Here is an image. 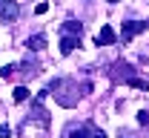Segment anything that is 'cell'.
<instances>
[{"instance_id": "1", "label": "cell", "mask_w": 149, "mask_h": 138, "mask_svg": "<svg viewBox=\"0 0 149 138\" xmlns=\"http://www.w3.org/2000/svg\"><path fill=\"white\" fill-rule=\"evenodd\" d=\"M146 26H149V23H143V20H126V23H123V32H120V38H123V40H132L135 35H141Z\"/></svg>"}, {"instance_id": "2", "label": "cell", "mask_w": 149, "mask_h": 138, "mask_svg": "<svg viewBox=\"0 0 149 138\" xmlns=\"http://www.w3.org/2000/svg\"><path fill=\"white\" fill-rule=\"evenodd\" d=\"M112 69H115V72H112V81H126V83H129V81L135 78V75H132L135 69H132L129 63H123V60H118V63H115Z\"/></svg>"}, {"instance_id": "3", "label": "cell", "mask_w": 149, "mask_h": 138, "mask_svg": "<svg viewBox=\"0 0 149 138\" xmlns=\"http://www.w3.org/2000/svg\"><path fill=\"white\" fill-rule=\"evenodd\" d=\"M17 18H20V6L15 3V0H6V3L0 6V20L9 23V20H17Z\"/></svg>"}, {"instance_id": "4", "label": "cell", "mask_w": 149, "mask_h": 138, "mask_svg": "<svg viewBox=\"0 0 149 138\" xmlns=\"http://www.w3.org/2000/svg\"><path fill=\"white\" fill-rule=\"evenodd\" d=\"M118 40V35H115V29L112 26H100V32H97V38H95V43L97 46H112Z\"/></svg>"}, {"instance_id": "5", "label": "cell", "mask_w": 149, "mask_h": 138, "mask_svg": "<svg viewBox=\"0 0 149 138\" xmlns=\"http://www.w3.org/2000/svg\"><path fill=\"white\" fill-rule=\"evenodd\" d=\"M74 49H80V38H74V35H63V40H60V52H63V55H72Z\"/></svg>"}, {"instance_id": "6", "label": "cell", "mask_w": 149, "mask_h": 138, "mask_svg": "<svg viewBox=\"0 0 149 138\" xmlns=\"http://www.w3.org/2000/svg\"><path fill=\"white\" fill-rule=\"evenodd\" d=\"M40 104H43V101L37 98V101H35V118H37V124H40V127H49V112H46Z\"/></svg>"}, {"instance_id": "7", "label": "cell", "mask_w": 149, "mask_h": 138, "mask_svg": "<svg viewBox=\"0 0 149 138\" xmlns=\"http://www.w3.org/2000/svg\"><path fill=\"white\" fill-rule=\"evenodd\" d=\"M80 32H83L80 23H74V20H66V23H63V35H74V38H80Z\"/></svg>"}, {"instance_id": "8", "label": "cell", "mask_w": 149, "mask_h": 138, "mask_svg": "<svg viewBox=\"0 0 149 138\" xmlns=\"http://www.w3.org/2000/svg\"><path fill=\"white\" fill-rule=\"evenodd\" d=\"M46 46V35H35V38H29V49H43Z\"/></svg>"}, {"instance_id": "9", "label": "cell", "mask_w": 149, "mask_h": 138, "mask_svg": "<svg viewBox=\"0 0 149 138\" xmlns=\"http://www.w3.org/2000/svg\"><path fill=\"white\" fill-rule=\"evenodd\" d=\"M26 98H29V89H26V86H17V89H15V101L20 104V101H26Z\"/></svg>"}, {"instance_id": "10", "label": "cell", "mask_w": 149, "mask_h": 138, "mask_svg": "<svg viewBox=\"0 0 149 138\" xmlns=\"http://www.w3.org/2000/svg\"><path fill=\"white\" fill-rule=\"evenodd\" d=\"M129 83L135 86V89H149V81H141V78H132Z\"/></svg>"}, {"instance_id": "11", "label": "cell", "mask_w": 149, "mask_h": 138, "mask_svg": "<svg viewBox=\"0 0 149 138\" xmlns=\"http://www.w3.org/2000/svg\"><path fill=\"white\" fill-rule=\"evenodd\" d=\"M69 138H89V130H83V127H80V130H72Z\"/></svg>"}, {"instance_id": "12", "label": "cell", "mask_w": 149, "mask_h": 138, "mask_svg": "<svg viewBox=\"0 0 149 138\" xmlns=\"http://www.w3.org/2000/svg\"><path fill=\"white\" fill-rule=\"evenodd\" d=\"M15 69H17V66H12V63H9V66H3V69H0V78H9V75H15Z\"/></svg>"}, {"instance_id": "13", "label": "cell", "mask_w": 149, "mask_h": 138, "mask_svg": "<svg viewBox=\"0 0 149 138\" xmlns=\"http://www.w3.org/2000/svg\"><path fill=\"white\" fill-rule=\"evenodd\" d=\"M12 135V130H9V124H0V138H9Z\"/></svg>"}, {"instance_id": "14", "label": "cell", "mask_w": 149, "mask_h": 138, "mask_svg": "<svg viewBox=\"0 0 149 138\" xmlns=\"http://www.w3.org/2000/svg\"><path fill=\"white\" fill-rule=\"evenodd\" d=\"M138 121H141L143 127H146V124H149V112H146V109H143V112H138Z\"/></svg>"}, {"instance_id": "15", "label": "cell", "mask_w": 149, "mask_h": 138, "mask_svg": "<svg viewBox=\"0 0 149 138\" xmlns=\"http://www.w3.org/2000/svg\"><path fill=\"white\" fill-rule=\"evenodd\" d=\"M92 138H106V135H103V132H95V135Z\"/></svg>"}, {"instance_id": "16", "label": "cell", "mask_w": 149, "mask_h": 138, "mask_svg": "<svg viewBox=\"0 0 149 138\" xmlns=\"http://www.w3.org/2000/svg\"><path fill=\"white\" fill-rule=\"evenodd\" d=\"M3 3H6V0H0V6H3Z\"/></svg>"}]
</instances>
